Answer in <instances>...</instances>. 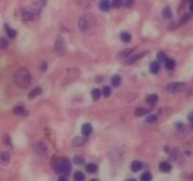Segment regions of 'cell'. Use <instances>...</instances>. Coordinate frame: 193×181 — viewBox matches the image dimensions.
I'll use <instances>...</instances> for the list:
<instances>
[{
	"mask_svg": "<svg viewBox=\"0 0 193 181\" xmlns=\"http://www.w3.org/2000/svg\"><path fill=\"white\" fill-rule=\"evenodd\" d=\"M192 127H193V123H192Z\"/></svg>",
	"mask_w": 193,
	"mask_h": 181,
	"instance_id": "44",
	"label": "cell"
},
{
	"mask_svg": "<svg viewBox=\"0 0 193 181\" xmlns=\"http://www.w3.org/2000/svg\"><path fill=\"white\" fill-rule=\"evenodd\" d=\"M110 6H112V4H110L108 0H101L100 3H99V9H100L102 12H107V11H109Z\"/></svg>",
	"mask_w": 193,
	"mask_h": 181,
	"instance_id": "12",
	"label": "cell"
},
{
	"mask_svg": "<svg viewBox=\"0 0 193 181\" xmlns=\"http://www.w3.org/2000/svg\"><path fill=\"white\" fill-rule=\"evenodd\" d=\"M135 50V48H132V49H126L121 51L120 53H118V58H124V57H128L132 54V52Z\"/></svg>",
	"mask_w": 193,
	"mask_h": 181,
	"instance_id": "21",
	"label": "cell"
},
{
	"mask_svg": "<svg viewBox=\"0 0 193 181\" xmlns=\"http://www.w3.org/2000/svg\"><path fill=\"white\" fill-rule=\"evenodd\" d=\"M54 50L57 52V53H63V52H65L66 45H65V42H64L63 38L59 37L56 40H55V42H54Z\"/></svg>",
	"mask_w": 193,
	"mask_h": 181,
	"instance_id": "7",
	"label": "cell"
},
{
	"mask_svg": "<svg viewBox=\"0 0 193 181\" xmlns=\"http://www.w3.org/2000/svg\"><path fill=\"white\" fill-rule=\"evenodd\" d=\"M47 64H46V63H44L43 64V67H41V70H43V71H45V70H47Z\"/></svg>",
	"mask_w": 193,
	"mask_h": 181,
	"instance_id": "41",
	"label": "cell"
},
{
	"mask_svg": "<svg viewBox=\"0 0 193 181\" xmlns=\"http://www.w3.org/2000/svg\"><path fill=\"white\" fill-rule=\"evenodd\" d=\"M149 112H150V109L143 108V107H138L136 110H135V114H136L137 116H146V114H148Z\"/></svg>",
	"mask_w": 193,
	"mask_h": 181,
	"instance_id": "20",
	"label": "cell"
},
{
	"mask_svg": "<svg viewBox=\"0 0 193 181\" xmlns=\"http://www.w3.org/2000/svg\"><path fill=\"white\" fill-rule=\"evenodd\" d=\"M13 112L16 114V116H28V111L25 109L24 106H16L15 108H14Z\"/></svg>",
	"mask_w": 193,
	"mask_h": 181,
	"instance_id": "14",
	"label": "cell"
},
{
	"mask_svg": "<svg viewBox=\"0 0 193 181\" xmlns=\"http://www.w3.org/2000/svg\"><path fill=\"white\" fill-rule=\"evenodd\" d=\"M141 168H142L141 162L137 161V160L133 161V162H132V164H131V169H132V172H134V173H137V172H139Z\"/></svg>",
	"mask_w": 193,
	"mask_h": 181,
	"instance_id": "18",
	"label": "cell"
},
{
	"mask_svg": "<svg viewBox=\"0 0 193 181\" xmlns=\"http://www.w3.org/2000/svg\"><path fill=\"white\" fill-rule=\"evenodd\" d=\"M158 58H159V61H165V54L164 53V52H160L159 54H158Z\"/></svg>",
	"mask_w": 193,
	"mask_h": 181,
	"instance_id": "38",
	"label": "cell"
},
{
	"mask_svg": "<svg viewBox=\"0 0 193 181\" xmlns=\"http://www.w3.org/2000/svg\"><path fill=\"white\" fill-rule=\"evenodd\" d=\"M171 168H172L171 164L167 161H164L159 164V169L162 173H169V172H171Z\"/></svg>",
	"mask_w": 193,
	"mask_h": 181,
	"instance_id": "16",
	"label": "cell"
},
{
	"mask_svg": "<svg viewBox=\"0 0 193 181\" xmlns=\"http://www.w3.org/2000/svg\"><path fill=\"white\" fill-rule=\"evenodd\" d=\"M85 168H86V171L88 172L89 174H96V172H98V169H99L98 165L95 164V163H88Z\"/></svg>",
	"mask_w": 193,
	"mask_h": 181,
	"instance_id": "19",
	"label": "cell"
},
{
	"mask_svg": "<svg viewBox=\"0 0 193 181\" xmlns=\"http://www.w3.org/2000/svg\"><path fill=\"white\" fill-rule=\"evenodd\" d=\"M176 127H177L178 131H183L184 130V125L180 124V123H177V124H176Z\"/></svg>",
	"mask_w": 193,
	"mask_h": 181,
	"instance_id": "39",
	"label": "cell"
},
{
	"mask_svg": "<svg viewBox=\"0 0 193 181\" xmlns=\"http://www.w3.org/2000/svg\"><path fill=\"white\" fill-rule=\"evenodd\" d=\"M162 16H164V18H165V19L172 18V11L169 6H165L164 10H162Z\"/></svg>",
	"mask_w": 193,
	"mask_h": 181,
	"instance_id": "24",
	"label": "cell"
},
{
	"mask_svg": "<svg viewBox=\"0 0 193 181\" xmlns=\"http://www.w3.org/2000/svg\"><path fill=\"white\" fill-rule=\"evenodd\" d=\"M87 142L86 136L84 137H75L74 139L72 140V145L73 146H77V147H80V146L85 145Z\"/></svg>",
	"mask_w": 193,
	"mask_h": 181,
	"instance_id": "10",
	"label": "cell"
},
{
	"mask_svg": "<svg viewBox=\"0 0 193 181\" xmlns=\"http://www.w3.org/2000/svg\"><path fill=\"white\" fill-rule=\"evenodd\" d=\"M152 179V175L149 172H146V173H143L141 175V180L142 181H149Z\"/></svg>",
	"mask_w": 193,
	"mask_h": 181,
	"instance_id": "36",
	"label": "cell"
},
{
	"mask_svg": "<svg viewBox=\"0 0 193 181\" xmlns=\"http://www.w3.org/2000/svg\"><path fill=\"white\" fill-rule=\"evenodd\" d=\"M9 46V42L6 37H0V50L6 49Z\"/></svg>",
	"mask_w": 193,
	"mask_h": 181,
	"instance_id": "28",
	"label": "cell"
},
{
	"mask_svg": "<svg viewBox=\"0 0 193 181\" xmlns=\"http://www.w3.org/2000/svg\"><path fill=\"white\" fill-rule=\"evenodd\" d=\"M123 4V0H112V6L114 9H119Z\"/></svg>",
	"mask_w": 193,
	"mask_h": 181,
	"instance_id": "34",
	"label": "cell"
},
{
	"mask_svg": "<svg viewBox=\"0 0 193 181\" xmlns=\"http://www.w3.org/2000/svg\"><path fill=\"white\" fill-rule=\"evenodd\" d=\"M158 102V95L157 94H150L146 98V103L151 106H155Z\"/></svg>",
	"mask_w": 193,
	"mask_h": 181,
	"instance_id": "17",
	"label": "cell"
},
{
	"mask_svg": "<svg viewBox=\"0 0 193 181\" xmlns=\"http://www.w3.org/2000/svg\"><path fill=\"white\" fill-rule=\"evenodd\" d=\"M190 11H191V12H193V2L191 4H190Z\"/></svg>",
	"mask_w": 193,
	"mask_h": 181,
	"instance_id": "43",
	"label": "cell"
},
{
	"mask_svg": "<svg viewBox=\"0 0 193 181\" xmlns=\"http://www.w3.org/2000/svg\"><path fill=\"white\" fill-rule=\"evenodd\" d=\"M120 84H121V77H120V75H118V74L114 75V76L112 77V85L114 87H118Z\"/></svg>",
	"mask_w": 193,
	"mask_h": 181,
	"instance_id": "26",
	"label": "cell"
},
{
	"mask_svg": "<svg viewBox=\"0 0 193 181\" xmlns=\"http://www.w3.org/2000/svg\"><path fill=\"white\" fill-rule=\"evenodd\" d=\"M59 180H63V181H66V180H67V177H66V176H61V177H59Z\"/></svg>",
	"mask_w": 193,
	"mask_h": 181,
	"instance_id": "42",
	"label": "cell"
},
{
	"mask_svg": "<svg viewBox=\"0 0 193 181\" xmlns=\"http://www.w3.org/2000/svg\"><path fill=\"white\" fill-rule=\"evenodd\" d=\"M6 30H8V31H6V33H8V36L10 38H15L16 37V35H17V34H16V31L15 30H13V29H10L9 28L8 26H6Z\"/></svg>",
	"mask_w": 193,
	"mask_h": 181,
	"instance_id": "31",
	"label": "cell"
},
{
	"mask_svg": "<svg viewBox=\"0 0 193 181\" xmlns=\"http://www.w3.org/2000/svg\"><path fill=\"white\" fill-rule=\"evenodd\" d=\"M14 79H15V84L21 89H28L32 84L31 73L27 68H21L16 71Z\"/></svg>",
	"mask_w": 193,
	"mask_h": 181,
	"instance_id": "1",
	"label": "cell"
},
{
	"mask_svg": "<svg viewBox=\"0 0 193 181\" xmlns=\"http://www.w3.org/2000/svg\"><path fill=\"white\" fill-rule=\"evenodd\" d=\"M73 162H74L75 164H78V165H82V164H84L85 160L83 157H80V156H75L74 158H73Z\"/></svg>",
	"mask_w": 193,
	"mask_h": 181,
	"instance_id": "32",
	"label": "cell"
},
{
	"mask_svg": "<svg viewBox=\"0 0 193 181\" xmlns=\"http://www.w3.org/2000/svg\"><path fill=\"white\" fill-rule=\"evenodd\" d=\"M110 92H112V90H110V87L105 86L104 88H103L102 93H103V95H104V98H108L110 95Z\"/></svg>",
	"mask_w": 193,
	"mask_h": 181,
	"instance_id": "35",
	"label": "cell"
},
{
	"mask_svg": "<svg viewBox=\"0 0 193 181\" xmlns=\"http://www.w3.org/2000/svg\"><path fill=\"white\" fill-rule=\"evenodd\" d=\"M36 14L33 12L32 9H24V10L20 11V18L22 19V21L29 22L35 18Z\"/></svg>",
	"mask_w": 193,
	"mask_h": 181,
	"instance_id": "4",
	"label": "cell"
},
{
	"mask_svg": "<svg viewBox=\"0 0 193 181\" xmlns=\"http://www.w3.org/2000/svg\"><path fill=\"white\" fill-rule=\"evenodd\" d=\"M96 24V19L93 14L88 13V14H84L80 17L79 21H78V28L82 33H87L88 31L93 30Z\"/></svg>",
	"mask_w": 193,
	"mask_h": 181,
	"instance_id": "2",
	"label": "cell"
},
{
	"mask_svg": "<svg viewBox=\"0 0 193 181\" xmlns=\"http://www.w3.org/2000/svg\"><path fill=\"white\" fill-rule=\"evenodd\" d=\"M120 38L124 42H130L131 40H132V36H131V34L127 33V32H122V33L120 34Z\"/></svg>",
	"mask_w": 193,
	"mask_h": 181,
	"instance_id": "23",
	"label": "cell"
},
{
	"mask_svg": "<svg viewBox=\"0 0 193 181\" xmlns=\"http://www.w3.org/2000/svg\"><path fill=\"white\" fill-rule=\"evenodd\" d=\"M73 179L75 181H83L85 179V176L82 172H75L74 175H73Z\"/></svg>",
	"mask_w": 193,
	"mask_h": 181,
	"instance_id": "29",
	"label": "cell"
},
{
	"mask_svg": "<svg viewBox=\"0 0 193 181\" xmlns=\"http://www.w3.org/2000/svg\"><path fill=\"white\" fill-rule=\"evenodd\" d=\"M82 134L83 136H86V137H89L91 134H93V126L90 124H88V123H86V124H84L82 126Z\"/></svg>",
	"mask_w": 193,
	"mask_h": 181,
	"instance_id": "13",
	"label": "cell"
},
{
	"mask_svg": "<svg viewBox=\"0 0 193 181\" xmlns=\"http://www.w3.org/2000/svg\"><path fill=\"white\" fill-rule=\"evenodd\" d=\"M159 69H160L159 63H157V61H154V63H152L150 70H151V72L153 73V74H156V73H158Z\"/></svg>",
	"mask_w": 193,
	"mask_h": 181,
	"instance_id": "25",
	"label": "cell"
},
{
	"mask_svg": "<svg viewBox=\"0 0 193 181\" xmlns=\"http://www.w3.org/2000/svg\"><path fill=\"white\" fill-rule=\"evenodd\" d=\"M46 4H47V0H34L33 3H32L31 9L33 10V12L35 13L36 15H38Z\"/></svg>",
	"mask_w": 193,
	"mask_h": 181,
	"instance_id": "6",
	"label": "cell"
},
{
	"mask_svg": "<svg viewBox=\"0 0 193 181\" xmlns=\"http://www.w3.org/2000/svg\"><path fill=\"white\" fill-rule=\"evenodd\" d=\"M33 150L38 155H44L48 152V145L44 141H38L33 145Z\"/></svg>",
	"mask_w": 193,
	"mask_h": 181,
	"instance_id": "5",
	"label": "cell"
},
{
	"mask_svg": "<svg viewBox=\"0 0 193 181\" xmlns=\"http://www.w3.org/2000/svg\"><path fill=\"white\" fill-rule=\"evenodd\" d=\"M101 94H102V93H101V90H100V89H98V88L93 89V92H91V95H93V100H99L100 97H101Z\"/></svg>",
	"mask_w": 193,
	"mask_h": 181,
	"instance_id": "30",
	"label": "cell"
},
{
	"mask_svg": "<svg viewBox=\"0 0 193 181\" xmlns=\"http://www.w3.org/2000/svg\"><path fill=\"white\" fill-rule=\"evenodd\" d=\"M191 1H193V0H191Z\"/></svg>",
	"mask_w": 193,
	"mask_h": 181,
	"instance_id": "45",
	"label": "cell"
},
{
	"mask_svg": "<svg viewBox=\"0 0 193 181\" xmlns=\"http://www.w3.org/2000/svg\"><path fill=\"white\" fill-rule=\"evenodd\" d=\"M165 64L167 69H169V70H173L174 68H175V61H174L173 58H167L165 61Z\"/></svg>",
	"mask_w": 193,
	"mask_h": 181,
	"instance_id": "22",
	"label": "cell"
},
{
	"mask_svg": "<svg viewBox=\"0 0 193 181\" xmlns=\"http://www.w3.org/2000/svg\"><path fill=\"white\" fill-rule=\"evenodd\" d=\"M188 120H189L191 123H193V111L189 113V116H188Z\"/></svg>",
	"mask_w": 193,
	"mask_h": 181,
	"instance_id": "40",
	"label": "cell"
},
{
	"mask_svg": "<svg viewBox=\"0 0 193 181\" xmlns=\"http://www.w3.org/2000/svg\"><path fill=\"white\" fill-rule=\"evenodd\" d=\"M11 161V157L9 153L6 152H0V164L1 165H8Z\"/></svg>",
	"mask_w": 193,
	"mask_h": 181,
	"instance_id": "9",
	"label": "cell"
},
{
	"mask_svg": "<svg viewBox=\"0 0 193 181\" xmlns=\"http://www.w3.org/2000/svg\"><path fill=\"white\" fill-rule=\"evenodd\" d=\"M71 172V164L70 162H69V160H66L64 159L63 161H62V166H61V175H64V176H68L69 174H70Z\"/></svg>",
	"mask_w": 193,
	"mask_h": 181,
	"instance_id": "8",
	"label": "cell"
},
{
	"mask_svg": "<svg viewBox=\"0 0 193 181\" xmlns=\"http://www.w3.org/2000/svg\"><path fill=\"white\" fill-rule=\"evenodd\" d=\"M41 92H43V89H41L40 87H35V88L32 89V90L28 93V98H29V100H33V98H35L36 97L41 94Z\"/></svg>",
	"mask_w": 193,
	"mask_h": 181,
	"instance_id": "11",
	"label": "cell"
},
{
	"mask_svg": "<svg viewBox=\"0 0 193 181\" xmlns=\"http://www.w3.org/2000/svg\"><path fill=\"white\" fill-rule=\"evenodd\" d=\"M156 121H157V116H156V114H151V116H149L148 118H146V122L149 123V124H153Z\"/></svg>",
	"mask_w": 193,
	"mask_h": 181,
	"instance_id": "33",
	"label": "cell"
},
{
	"mask_svg": "<svg viewBox=\"0 0 193 181\" xmlns=\"http://www.w3.org/2000/svg\"><path fill=\"white\" fill-rule=\"evenodd\" d=\"M62 161H63L62 159H57V158H56V159H54L53 162H52V167H53V169H54L55 173H57V174L61 173Z\"/></svg>",
	"mask_w": 193,
	"mask_h": 181,
	"instance_id": "15",
	"label": "cell"
},
{
	"mask_svg": "<svg viewBox=\"0 0 193 181\" xmlns=\"http://www.w3.org/2000/svg\"><path fill=\"white\" fill-rule=\"evenodd\" d=\"M135 2H136V0H125V6L127 8H132L135 6Z\"/></svg>",
	"mask_w": 193,
	"mask_h": 181,
	"instance_id": "37",
	"label": "cell"
},
{
	"mask_svg": "<svg viewBox=\"0 0 193 181\" xmlns=\"http://www.w3.org/2000/svg\"><path fill=\"white\" fill-rule=\"evenodd\" d=\"M186 88L185 83H180V82H173V83H170L167 85L165 87V90L169 93H177L184 91Z\"/></svg>",
	"mask_w": 193,
	"mask_h": 181,
	"instance_id": "3",
	"label": "cell"
},
{
	"mask_svg": "<svg viewBox=\"0 0 193 181\" xmlns=\"http://www.w3.org/2000/svg\"><path fill=\"white\" fill-rule=\"evenodd\" d=\"M144 54H146V53H142V54H140V55H134V56H131V55H130V58H128L127 61H125V64H126V65H130V64L135 63V61H136L137 59L141 58L142 55H144Z\"/></svg>",
	"mask_w": 193,
	"mask_h": 181,
	"instance_id": "27",
	"label": "cell"
}]
</instances>
